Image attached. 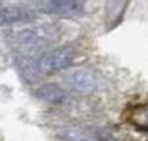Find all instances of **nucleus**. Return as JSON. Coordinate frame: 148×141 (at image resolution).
<instances>
[{
	"label": "nucleus",
	"instance_id": "nucleus-2",
	"mask_svg": "<svg viewBox=\"0 0 148 141\" xmlns=\"http://www.w3.org/2000/svg\"><path fill=\"white\" fill-rule=\"evenodd\" d=\"M65 82L72 90L78 93H90L95 88V79L92 73L78 69L71 74L67 75Z\"/></svg>",
	"mask_w": 148,
	"mask_h": 141
},
{
	"label": "nucleus",
	"instance_id": "nucleus-4",
	"mask_svg": "<svg viewBox=\"0 0 148 141\" xmlns=\"http://www.w3.org/2000/svg\"><path fill=\"white\" fill-rule=\"evenodd\" d=\"M36 97L51 104H61L66 100L67 95L60 86L50 83L40 87L36 92Z\"/></svg>",
	"mask_w": 148,
	"mask_h": 141
},
{
	"label": "nucleus",
	"instance_id": "nucleus-3",
	"mask_svg": "<svg viewBox=\"0 0 148 141\" xmlns=\"http://www.w3.org/2000/svg\"><path fill=\"white\" fill-rule=\"evenodd\" d=\"M42 9L46 12L64 16L75 15L81 10V1H45L41 2Z\"/></svg>",
	"mask_w": 148,
	"mask_h": 141
},
{
	"label": "nucleus",
	"instance_id": "nucleus-1",
	"mask_svg": "<svg viewBox=\"0 0 148 141\" xmlns=\"http://www.w3.org/2000/svg\"><path fill=\"white\" fill-rule=\"evenodd\" d=\"M75 51L72 47H61L47 53L39 61V69L43 72H53L65 69L73 61Z\"/></svg>",
	"mask_w": 148,
	"mask_h": 141
},
{
	"label": "nucleus",
	"instance_id": "nucleus-5",
	"mask_svg": "<svg viewBox=\"0 0 148 141\" xmlns=\"http://www.w3.org/2000/svg\"><path fill=\"white\" fill-rule=\"evenodd\" d=\"M128 2L124 1H110L107 2L106 10V24L108 28H114L123 18Z\"/></svg>",
	"mask_w": 148,
	"mask_h": 141
},
{
	"label": "nucleus",
	"instance_id": "nucleus-6",
	"mask_svg": "<svg viewBox=\"0 0 148 141\" xmlns=\"http://www.w3.org/2000/svg\"><path fill=\"white\" fill-rule=\"evenodd\" d=\"M27 16L25 10L16 7H8L0 10V21L2 22H12V21L21 20Z\"/></svg>",
	"mask_w": 148,
	"mask_h": 141
},
{
	"label": "nucleus",
	"instance_id": "nucleus-7",
	"mask_svg": "<svg viewBox=\"0 0 148 141\" xmlns=\"http://www.w3.org/2000/svg\"><path fill=\"white\" fill-rule=\"evenodd\" d=\"M131 121L139 127H148V106H141L134 109L131 114Z\"/></svg>",
	"mask_w": 148,
	"mask_h": 141
}]
</instances>
